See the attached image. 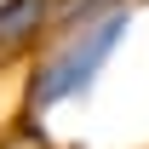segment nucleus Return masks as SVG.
<instances>
[{
  "label": "nucleus",
  "instance_id": "obj_1",
  "mask_svg": "<svg viewBox=\"0 0 149 149\" xmlns=\"http://www.w3.org/2000/svg\"><path fill=\"white\" fill-rule=\"evenodd\" d=\"M132 12L120 6V12H109V17L86 23V29H74V35H63V46H57L46 63L35 69V86H29V109H57V103H69V97H80L86 86L97 80V69L115 57V46H120V35H126Z\"/></svg>",
  "mask_w": 149,
  "mask_h": 149
},
{
  "label": "nucleus",
  "instance_id": "obj_2",
  "mask_svg": "<svg viewBox=\"0 0 149 149\" xmlns=\"http://www.w3.org/2000/svg\"><path fill=\"white\" fill-rule=\"evenodd\" d=\"M46 23H52V0H6L0 6V57L29 46Z\"/></svg>",
  "mask_w": 149,
  "mask_h": 149
}]
</instances>
